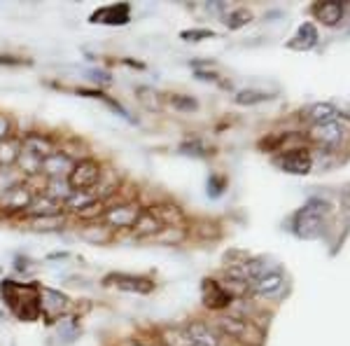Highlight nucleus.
I'll return each instance as SVG.
<instances>
[{
    "mask_svg": "<svg viewBox=\"0 0 350 346\" xmlns=\"http://www.w3.org/2000/svg\"><path fill=\"white\" fill-rule=\"evenodd\" d=\"M68 306H70L68 295L61 291H52V288H40V314L47 319V323H54L61 316H68Z\"/></svg>",
    "mask_w": 350,
    "mask_h": 346,
    "instance_id": "6",
    "label": "nucleus"
},
{
    "mask_svg": "<svg viewBox=\"0 0 350 346\" xmlns=\"http://www.w3.org/2000/svg\"><path fill=\"white\" fill-rule=\"evenodd\" d=\"M56 325V337L64 344H72L80 337V321L75 316H61L59 321H54Z\"/></svg>",
    "mask_w": 350,
    "mask_h": 346,
    "instance_id": "18",
    "label": "nucleus"
},
{
    "mask_svg": "<svg viewBox=\"0 0 350 346\" xmlns=\"http://www.w3.org/2000/svg\"><path fill=\"white\" fill-rule=\"evenodd\" d=\"M224 185H227V180L222 175H211V180H208V195L219 197L224 192Z\"/></svg>",
    "mask_w": 350,
    "mask_h": 346,
    "instance_id": "31",
    "label": "nucleus"
},
{
    "mask_svg": "<svg viewBox=\"0 0 350 346\" xmlns=\"http://www.w3.org/2000/svg\"><path fill=\"white\" fill-rule=\"evenodd\" d=\"M183 332L189 337V342L194 346H219L222 344V337L211 323L203 321H191L187 325H183Z\"/></svg>",
    "mask_w": 350,
    "mask_h": 346,
    "instance_id": "10",
    "label": "nucleus"
},
{
    "mask_svg": "<svg viewBox=\"0 0 350 346\" xmlns=\"http://www.w3.org/2000/svg\"><path fill=\"white\" fill-rule=\"evenodd\" d=\"M33 197L36 195H33L28 185H14L3 195V208H8V211H24L26 213V208L31 206Z\"/></svg>",
    "mask_w": 350,
    "mask_h": 346,
    "instance_id": "16",
    "label": "nucleus"
},
{
    "mask_svg": "<svg viewBox=\"0 0 350 346\" xmlns=\"http://www.w3.org/2000/svg\"><path fill=\"white\" fill-rule=\"evenodd\" d=\"M105 211H108V201H103V199H92L87 203L84 208H80L75 215L80 220H87V223H98V218L103 220V215Z\"/></svg>",
    "mask_w": 350,
    "mask_h": 346,
    "instance_id": "21",
    "label": "nucleus"
},
{
    "mask_svg": "<svg viewBox=\"0 0 350 346\" xmlns=\"http://www.w3.org/2000/svg\"><path fill=\"white\" fill-rule=\"evenodd\" d=\"M133 346H148V344H133Z\"/></svg>",
    "mask_w": 350,
    "mask_h": 346,
    "instance_id": "35",
    "label": "nucleus"
},
{
    "mask_svg": "<svg viewBox=\"0 0 350 346\" xmlns=\"http://www.w3.org/2000/svg\"><path fill=\"white\" fill-rule=\"evenodd\" d=\"M252 21V12L250 10H245V8H239V10H231V12L227 14V24L231 31H239V28H243L245 24H250Z\"/></svg>",
    "mask_w": 350,
    "mask_h": 346,
    "instance_id": "25",
    "label": "nucleus"
},
{
    "mask_svg": "<svg viewBox=\"0 0 350 346\" xmlns=\"http://www.w3.org/2000/svg\"><path fill=\"white\" fill-rule=\"evenodd\" d=\"M143 208L135 201H124V203H115V206H108V211L103 215V225H108L110 230H131L138 220V215Z\"/></svg>",
    "mask_w": 350,
    "mask_h": 346,
    "instance_id": "5",
    "label": "nucleus"
},
{
    "mask_svg": "<svg viewBox=\"0 0 350 346\" xmlns=\"http://www.w3.org/2000/svg\"><path fill=\"white\" fill-rule=\"evenodd\" d=\"M310 138L327 145V147H332V145L341 143L343 129H341V124H338L336 120L334 122H325V124H315V127L310 129Z\"/></svg>",
    "mask_w": 350,
    "mask_h": 346,
    "instance_id": "17",
    "label": "nucleus"
},
{
    "mask_svg": "<svg viewBox=\"0 0 350 346\" xmlns=\"http://www.w3.org/2000/svg\"><path fill=\"white\" fill-rule=\"evenodd\" d=\"M21 157V136L0 140V166H14Z\"/></svg>",
    "mask_w": 350,
    "mask_h": 346,
    "instance_id": "19",
    "label": "nucleus"
},
{
    "mask_svg": "<svg viewBox=\"0 0 350 346\" xmlns=\"http://www.w3.org/2000/svg\"><path fill=\"white\" fill-rule=\"evenodd\" d=\"M313 12L320 21H323V24L336 26L343 16V5L341 3H320V5H315Z\"/></svg>",
    "mask_w": 350,
    "mask_h": 346,
    "instance_id": "20",
    "label": "nucleus"
},
{
    "mask_svg": "<svg viewBox=\"0 0 350 346\" xmlns=\"http://www.w3.org/2000/svg\"><path fill=\"white\" fill-rule=\"evenodd\" d=\"M21 150H24L26 155L42 162L44 157L56 152V143H54V138H49V136H44V134H26V136H21Z\"/></svg>",
    "mask_w": 350,
    "mask_h": 346,
    "instance_id": "12",
    "label": "nucleus"
},
{
    "mask_svg": "<svg viewBox=\"0 0 350 346\" xmlns=\"http://www.w3.org/2000/svg\"><path fill=\"white\" fill-rule=\"evenodd\" d=\"M180 38L187 42H199L208 40V38H215V33L208 31V28H191V31H180Z\"/></svg>",
    "mask_w": 350,
    "mask_h": 346,
    "instance_id": "29",
    "label": "nucleus"
},
{
    "mask_svg": "<svg viewBox=\"0 0 350 346\" xmlns=\"http://www.w3.org/2000/svg\"><path fill=\"white\" fill-rule=\"evenodd\" d=\"M234 101L239 106H255V103H262V101H269V94L259 92V89H243V92L234 96Z\"/></svg>",
    "mask_w": 350,
    "mask_h": 346,
    "instance_id": "26",
    "label": "nucleus"
},
{
    "mask_svg": "<svg viewBox=\"0 0 350 346\" xmlns=\"http://www.w3.org/2000/svg\"><path fill=\"white\" fill-rule=\"evenodd\" d=\"M168 101H171V106L175 108V110H180V112H191V110H196V108H199L196 99H191V96H187V94H173Z\"/></svg>",
    "mask_w": 350,
    "mask_h": 346,
    "instance_id": "28",
    "label": "nucleus"
},
{
    "mask_svg": "<svg viewBox=\"0 0 350 346\" xmlns=\"http://www.w3.org/2000/svg\"><path fill=\"white\" fill-rule=\"evenodd\" d=\"M292 40H295V42H290V47H295V49H310L315 45V40H318V31H315L313 24H304V26H299L297 36L292 38Z\"/></svg>",
    "mask_w": 350,
    "mask_h": 346,
    "instance_id": "22",
    "label": "nucleus"
},
{
    "mask_svg": "<svg viewBox=\"0 0 350 346\" xmlns=\"http://www.w3.org/2000/svg\"><path fill=\"white\" fill-rule=\"evenodd\" d=\"M103 286H112L117 291L138 293V295H150L154 291V281L148 279V276H135V274H108L103 279Z\"/></svg>",
    "mask_w": 350,
    "mask_h": 346,
    "instance_id": "8",
    "label": "nucleus"
},
{
    "mask_svg": "<svg viewBox=\"0 0 350 346\" xmlns=\"http://www.w3.org/2000/svg\"><path fill=\"white\" fill-rule=\"evenodd\" d=\"M201 299L203 304L208 306V309L213 311H222L227 309V306L231 304V293L227 291V288L222 286V283H217L215 279H206L201 286Z\"/></svg>",
    "mask_w": 350,
    "mask_h": 346,
    "instance_id": "9",
    "label": "nucleus"
},
{
    "mask_svg": "<svg viewBox=\"0 0 350 346\" xmlns=\"http://www.w3.org/2000/svg\"><path fill=\"white\" fill-rule=\"evenodd\" d=\"M163 346H194L189 342V337L183 332V328H173V330H166L161 334Z\"/></svg>",
    "mask_w": 350,
    "mask_h": 346,
    "instance_id": "27",
    "label": "nucleus"
},
{
    "mask_svg": "<svg viewBox=\"0 0 350 346\" xmlns=\"http://www.w3.org/2000/svg\"><path fill=\"white\" fill-rule=\"evenodd\" d=\"M163 227L166 225H163L159 215L154 213V208H143L138 215V220H135V225L131 227V232L138 236V239H150V236L159 234Z\"/></svg>",
    "mask_w": 350,
    "mask_h": 346,
    "instance_id": "15",
    "label": "nucleus"
},
{
    "mask_svg": "<svg viewBox=\"0 0 350 346\" xmlns=\"http://www.w3.org/2000/svg\"><path fill=\"white\" fill-rule=\"evenodd\" d=\"M72 164H75V160H72V157H68L66 152L56 150V152H52V155L44 157V160L40 162V173L47 175L49 180L66 178V175L70 173Z\"/></svg>",
    "mask_w": 350,
    "mask_h": 346,
    "instance_id": "14",
    "label": "nucleus"
},
{
    "mask_svg": "<svg viewBox=\"0 0 350 346\" xmlns=\"http://www.w3.org/2000/svg\"><path fill=\"white\" fill-rule=\"evenodd\" d=\"M0 297L8 304V309L12 311L19 321L33 323L40 319V286L36 281L31 283H19L12 279L0 281Z\"/></svg>",
    "mask_w": 350,
    "mask_h": 346,
    "instance_id": "1",
    "label": "nucleus"
},
{
    "mask_svg": "<svg viewBox=\"0 0 350 346\" xmlns=\"http://www.w3.org/2000/svg\"><path fill=\"white\" fill-rule=\"evenodd\" d=\"M213 328H215L217 332L227 334L231 339H239V342L250 344V346H259L264 339V332L259 330L255 323L247 321V319H241V316H219Z\"/></svg>",
    "mask_w": 350,
    "mask_h": 346,
    "instance_id": "3",
    "label": "nucleus"
},
{
    "mask_svg": "<svg viewBox=\"0 0 350 346\" xmlns=\"http://www.w3.org/2000/svg\"><path fill=\"white\" fill-rule=\"evenodd\" d=\"M89 21H92V24H100V26H126L129 21H131V5L129 3L103 5V8L94 10Z\"/></svg>",
    "mask_w": 350,
    "mask_h": 346,
    "instance_id": "7",
    "label": "nucleus"
},
{
    "mask_svg": "<svg viewBox=\"0 0 350 346\" xmlns=\"http://www.w3.org/2000/svg\"><path fill=\"white\" fill-rule=\"evenodd\" d=\"M180 152L183 155H194V157H206L208 147L201 143V140H187V143L180 145Z\"/></svg>",
    "mask_w": 350,
    "mask_h": 346,
    "instance_id": "30",
    "label": "nucleus"
},
{
    "mask_svg": "<svg viewBox=\"0 0 350 346\" xmlns=\"http://www.w3.org/2000/svg\"><path fill=\"white\" fill-rule=\"evenodd\" d=\"M87 75H89V80L96 82V84H110L112 82V77H110L108 71H89Z\"/></svg>",
    "mask_w": 350,
    "mask_h": 346,
    "instance_id": "33",
    "label": "nucleus"
},
{
    "mask_svg": "<svg viewBox=\"0 0 350 346\" xmlns=\"http://www.w3.org/2000/svg\"><path fill=\"white\" fill-rule=\"evenodd\" d=\"M100 175H103V164L92 157H82L72 164L66 180L72 192H94L96 185L100 183Z\"/></svg>",
    "mask_w": 350,
    "mask_h": 346,
    "instance_id": "2",
    "label": "nucleus"
},
{
    "mask_svg": "<svg viewBox=\"0 0 350 346\" xmlns=\"http://www.w3.org/2000/svg\"><path fill=\"white\" fill-rule=\"evenodd\" d=\"M280 169L285 173H295V175H306L310 169H313V157L308 155L306 150H292V152H285L275 160Z\"/></svg>",
    "mask_w": 350,
    "mask_h": 346,
    "instance_id": "13",
    "label": "nucleus"
},
{
    "mask_svg": "<svg viewBox=\"0 0 350 346\" xmlns=\"http://www.w3.org/2000/svg\"><path fill=\"white\" fill-rule=\"evenodd\" d=\"M285 288V276L280 269H267V274H262L259 279L252 283L250 291L259 295V297H275Z\"/></svg>",
    "mask_w": 350,
    "mask_h": 346,
    "instance_id": "11",
    "label": "nucleus"
},
{
    "mask_svg": "<svg viewBox=\"0 0 350 346\" xmlns=\"http://www.w3.org/2000/svg\"><path fill=\"white\" fill-rule=\"evenodd\" d=\"M28 220H31V227L36 232H49V230H59V227H64L66 215L59 213V215H44V218H28Z\"/></svg>",
    "mask_w": 350,
    "mask_h": 346,
    "instance_id": "24",
    "label": "nucleus"
},
{
    "mask_svg": "<svg viewBox=\"0 0 350 346\" xmlns=\"http://www.w3.org/2000/svg\"><path fill=\"white\" fill-rule=\"evenodd\" d=\"M24 64H31V61L19 59V56H0V66H24Z\"/></svg>",
    "mask_w": 350,
    "mask_h": 346,
    "instance_id": "34",
    "label": "nucleus"
},
{
    "mask_svg": "<svg viewBox=\"0 0 350 346\" xmlns=\"http://www.w3.org/2000/svg\"><path fill=\"white\" fill-rule=\"evenodd\" d=\"M320 201H308L306 206L301 208L295 215V232L304 239H313L323 232V211L325 208H318Z\"/></svg>",
    "mask_w": 350,
    "mask_h": 346,
    "instance_id": "4",
    "label": "nucleus"
},
{
    "mask_svg": "<svg viewBox=\"0 0 350 346\" xmlns=\"http://www.w3.org/2000/svg\"><path fill=\"white\" fill-rule=\"evenodd\" d=\"M336 115H338V112H336V108L332 103H318V106H313L308 110V117H310V122H313V127H315V124L334 122Z\"/></svg>",
    "mask_w": 350,
    "mask_h": 346,
    "instance_id": "23",
    "label": "nucleus"
},
{
    "mask_svg": "<svg viewBox=\"0 0 350 346\" xmlns=\"http://www.w3.org/2000/svg\"><path fill=\"white\" fill-rule=\"evenodd\" d=\"M12 134H14V124H12V120H10L8 115H3V112H0V140L10 138Z\"/></svg>",
    "mask_w": 350,
    "mask_h": 346,
    "instance_id": "32",
    "label": "nucleus"
}]
</instances>
